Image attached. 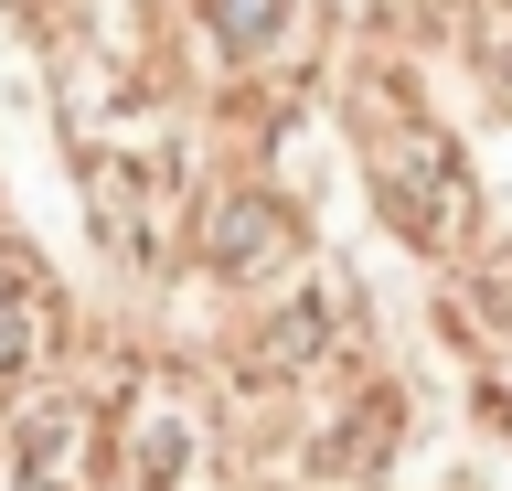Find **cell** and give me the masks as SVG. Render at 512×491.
Instances as JSON below:
<instances>
[{
	"mask_svg": "<svg viewBox=\"0 0 512 491\" xmlns=\"http://www.w3.org/2000/svg\"><path fill=\"white\" fill-rule=\"evenodd\" d=\"M203 257H214L224 278H288V267H299V214L267 203V193H214Z\"/></svg>",
	"mask_w": 512,
	"mask_h": 491,
	"instance_id": "277c9868",
	"label": "cell"
},
{
	"mask_svg": "<svg viewBox=\"0 0 512 491\" xmlns=\"http://www.w3.org/2000/svg\"><path fill=\"white\" fill-rule=\"evenodd\" d=\"M54 331H64V299H54V278H43V267H32L22 246H0V385L43 374Z\"/></svg>",
	"mask_w": 512,
	"mask_h": 491,
	"instance_id": "8992f818",
	"label": "cell"
},
{
	"mask_svg": "<svg viewBox=\"0 0 512 491\" xmlns=\"http://www.w3.org/2000/svg\"><path fill=\"white\" fill-rule=\"evenodd\" d=\"M96 459H107L96 406H43V417L11 427V449H0V491H96Z\"/></svg>",
	"mask_w": 512,
	"mask_h": 491,
	"instance_id": "3957f363",
	"label": "cell"
},
{
	"mask_svg": "<svg viewBox=\"0 0 512 491\" xmlns=\"http://www.w3.org/2000/svg\"><path fill=\"white\" fill-rule=\"evenodd\" d=\"M374 193H384V214H395V235L406 246H459L470 235V171H459V150H448L427 118H384V139H374Z\"/></svg>",
	"mask_w": 512,
	"mask_h": 491,
	"instance_id": "7a4b0ae2",
	"label": "cell"
},
{
	"mask_svg": "<svg viewBox=\"0 0 512 491\" xmlns=\"http://www.w3.org/2000/svg\"><path fill=\"white\" fill-rule=\"evenodd\" d=\"M342 331H352V310H342V299H299V310H278V321L256 331V363H267L278 385H288V374H320Z\"/></svg>",
	"mask_w": 512,
	"mask_h": 491,
	"instance_id": "ba28073f",
	"label": "cell"
},
{
	"mask_svg": "<svg viewBox=\"0 0 512 491\" xmlns=\"http://www.w3.org/2000/svg\"><path fill=\"white\" fill-rule=\"evenodd\" d=\"M480 289H491V310L512 321V257H491V278H480Z\"/></svg>",
	"mask_w": 512,
	"mask_h": 491,
	"instance_id": "30bf717a",
	"label": "cell"
},
{
	"mask_svg": "<svg viewBox=\"0 0 512 491\" xmlns=\"http://www.w3.org/2000/svg\"><path fill=\"white\" fill-rule=\"evenodd\" d=\"M192 33L224 75H267L299 43V0H192Z\"/></svg>",
	"mask_w": 512,
	"mask_h": 491,
	"instance_id": "5b68a950",
	"label": "cell"
},
{
	"mask_svg": "<svg viewBox=\"0 0 512 491\" xmlns=\"http://www.w3.org/2000/svg\"><path fill=\"white\" fill-rule=\"evenodd\" d=\"M480 54H491V75L512 86V0H491V33H480Z\"/></svg>",
	"mask_w": 512,
	"mask_h": 491,
	"instance_id": "9c48e42d",
	"label": "cell"
},
{
	"mask_svg": "<svg viewBox=\"0 0 512 491\" xmlns=\"http://www.w3.org/2000/svg\"><path fill=\"white\" fill-rule=\"evenodd\" d=\"M86 225L118 267H160L182 246V150L160 129L139 139H96L86 150Z\"/></svg>",
	"mask_w": 512,
	"mask_h": 491,
	"instance_id": "6da1fadb",
	"label": "cell"
},
{
	"mask_svg": "<svg viewBox=\"0 0 512 491\" xmlns=\"http://www.w3.org/2000/svg\"><path fill=\"white\" fill-rule=\"evenodd\" d=\"M192 459H203L192 406H182L171 385H139V417H128V470H139V491H182Z\"/></svg>",
	"mask_w": 512,
	"mask_h": 491,
	"instance_id": "52a82bcc",
	"label": "cell"
}]
</instances>
